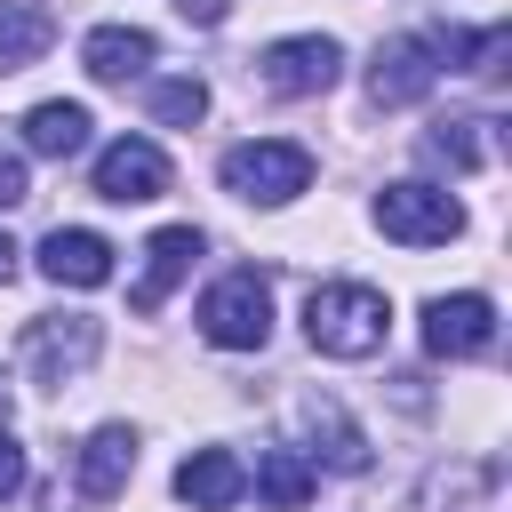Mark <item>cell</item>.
I'll return each instance as SVG.
<instances>
[{
  "mask_svg": "<svg viewBox=\"0 0 512 512\" xmlns=\"http://www.w3.org/2000/svg\"><path fill=\"white\" fill-rule=\"evenodd\" d=\"M384 328H392V304L368 280H328V288L304 296V336L328 360H376L384 352Z\"/></svg>",
  "mask_w": 512,
  "mask_h": 512,
  "instance_id": "6da1fadb",
  "label": "cell"
},
{
  "mask_svg": "<svg viewBox=\"0 0 512 512\" xmlns=\"http://www.w3.org/2000/svg\"><path fill=\"white\" fill-rule=\"evenodd\" d=\"M216 176H224V192H232V200L280 208V200H296V192L312 184V152H304V144H288V136H256V144H232Z\"/></svg>",
  "mask_w": 512,
  "mask_h": 512,
  "instance_id": "7a4b0ae2",
  "label": "cell"
},
{
  "mask_svg": "<svg viewBox=\"0 0 512 512\" xmlns=\"http://www.w3.org/2000/svg\"><path fill=\"white\" fill-rule=\"evenodd\" d=\"M376 232L400 240V248H448L464 232V208L440 184H384L376 192Z\"/></svg>",
  "mask_w": 512,
  "mask_h": 512,
  "instance_id": "3957f363",
  "label": "cell"
},
{
  "mask_svg": "<svg viewBox=\"0 0 512 512\" xmlns=\"http://www.w3.org/2000/svg\"><path fill=\"white\" fill-rule=\"evenodd\" d=\"M200 336L224 344V352H264V336H272V288L256 272H224L200 296Z\"/></svg>",
  "mask_w": 512,
  "mask_h": 512,
  "instance_id": "277c9868",
  "label": "cell"
},
{
  "mask_svg": "<svg viewBox=\"0 0 512 512\" xmlns=\"http://www.w3.org/2000/svg\"><path fill=\"white\" fill-rule=\"evenodd\" d=\"M336 72H344V48L328 32H296V40H272L256 56V80L272 96H320V88H336Z\"/></svg>",
  "mask_w": 512,
  "mask_h": 512,
  "instance_id": "5b68a950",
  "label": "cell"
},
{
  "mask_svg": "<svg viewBox=\"0 0 512 512\" xmlns=\"http://www.w3.org/2000/svg\"><path fill=\"white\" fill-rule=\"evenodd\" d=\"M168 192V152L144 144V136H120L96 152V200H120V208H144Z\"/></svg>",
  "mask_w": 512,
  "mask_h": 512,
  "instance_id": "8992f818",
  "label": "cell"
},
{
  "mask_svg": "<svg viewBox=\"0 0 512 512\" xmlns=\"http://www.w3.org/2000/svg\"><path fill=\"white\" fill-rule=\"evenodd\" d=\"M424 344H432L440 360H472V352H488V344H496V304H488L480 288H464V296H432V304H424Z\"/></svg>",
  "mask_w": 512,
  "mask_h": 512,
  "instance_id": "52a82bcc",
  "label": "cell"
},
{
  "mask_svg": "<svg viewBox=\"0 0 512 512\" xmlns=\"http://www.w3.org/2000/svg\"><path fill=\"white\" fill-rule=\"evenodd\" d=\"M96 344H104V328L80 320V312H64V320H32V336H24V368H32V384H64V376H80V368L96 360Z\"/></svg>",
  "mask_w": 512,
  "mask_h": 512,
  "instance_id": "ba28073f",
  "label": "cell"
},
{
  "mask_svg": "<svg viewBox=\"0 0 512 512\" xmlns=\"http://www.w3.org/2000/svg\"><path fill=\"white\" fill-rule=\"evenodd\" d=\"M432 80H440V48H432L424 32L384 40V48H376V64H368V96H376V104H416Z\"/></svg>",
  "mask_w": 512,
  "mask_h": 512,
  "instance_id": "9c48e42d",
  "label": "cell"
},
{
  "mask_svg": "<svg viewBox=\"0 0 512 512\" xmlns=\"http://www.w3.org/2000/svg\"><path fill=\"white\" fill-rule=\"evenodd\" d=\"M40 272L56 288H104L112 280V240L104 232H80V224H56L40 240Z\"/></svg>",
  "mask_w": 512,
  "mask_h": 512,
  "instance_id": "30bf717a",
  "label": "cell"
},
{
  "mask_svg": "<svg viewBox=\"0 0 512 512\" xmlns=\"http://www.w3.org/2000/svg\"><path fill=\"white\" fill-rule=\"evenodd\" d=\"M128 472H136V432H128V424H104V432H88V448H80V464H72V488H80L88 504H112V496L128 488Z\"/></svg>",
  "mask_w": 512,
  "mask_h": 512,
  "instance_id": "8fae6325",
  "label": "cell"
},
{
  "mask_svg": "<svg viewBox=\"0 0 512 512\" xmlns=\"http://www.w3.org/2000/svg\"><path fill=\"white\" fill-rule=\"evenodd\" d=\"M160 48H152V32H136V24H96L88 40H80V64H88V80H104V88H128V80H144V64H152Z\"/></svg>",
  "mask_w": 512,
  "mask_h": 512,
  "instance_id": "7c38bea8",
  "label": "cell"
},
{
  "mask_svg": "<svg viewBox=\"0 0 512 512\" xmlns=\"http://www.w3.org/2000/svg\"><path fill=\"white\" fill-rule=\"evenodd\" d=\"M192 256H200V232H192V224L152 232V240H144V280L128 288V304H136V312H160V304H168V288L192 272Z\"/></svg>",
  "mask_w": 512,
  "mask_h": 512,
  "instance_id": "4fadbf2b",
  "label": "cell"
},
{
  "mask_svg": "<svg viewBox=\"0 0 512 512\" xmlns=\"http://www.w3.org/2000/svg\"><path fill=\"white\" fill-rule=\"evenodd\" d=\"M176 496H184L192 512H224V504L248 496V472H240L232 448H192V456L176 464Z\"/></svg>",
  "mask_w": 512,
  "mask_h": 512,
  "instance_id": "5bb4252c",
  "label": "cell"
},
{
  "mask_svg": "<svg viewBox=\"0 0 512 512\" xmlns=\"http://www.w3.org/2000/svg\"><path fill=\"white\" fill-rule=\"evenodd\" d=\"M88 104H72V96H56V104H32L24 112V144L40 152V160H72L80 144H88Z\"/></svg>",
  "mask_w": 512,
  "mask_h": 512,
  "instance_id": "9a60e30c",
  "label": "cell"
},
{
  "mask_svg": "<svg viewBox=\"0 0 512 512\" xmlns=\"http://www.w3.org/2000/svg\"><path fill=\"white\" fill-rule=\"evenodd\" d=\"M48 40H56V16H48L40 0H0V72L40 64V56H48Z\"/></svg>",
  "mask_w": 512,
  "mask_h": 512,
  "instance_id": "2e32d148",
  "label": "cell"
},
{
  "mask_svg": "<svg viewBox=\"0 0 512 512\" xmlns=\"http://www.w3.org/2000/svg\"><path fill=\"white\" fill-rule=\"evenodd\" d=\"M312 488H320V480H312V464H304L296 448H264V456H256V496H264L272 512H304Z\"/></svg>",
  "mask_w": 512,
  "mask_h": 512,
  "instance_id": "e0dca14e",
  "label": "cell"
},
{
  "mask_svg": "<svg viewBox=\"0 0 512 512\" xmlns=\"http://www.w3.org/2000/svg\"><path fill=\"white\" fill-rule=\"evenodd\" d=\"M304 424H312V440H328L320 456H328L336 472H360V464H368V440L352 432V416H344L336 400H304Z\"/></svg>",
  "mask_w": 512,
  "mask_h": 512,
  "instance_id": "ac0fdd59",
  "label": "cell"
},
{
  "mask_svg": "<svg viewBox=\"0 0 512 512\" xmlns=\"http://www.w3.org/2000/svg\"><path fill=\"white\" fill-rule=\"evenodd\" d=\"M200 112H208V88H200V80H160V88H152V120H160V128H192Z\"/></svg>",
  "mask_w": 512,
  "mask_h": 512,
  "instance_id": "d6986e66",
  "label": "cell"
},
{
  "mask_svg": "<svg viewBox=\"0 0 512 512\" xmlns=\"http://www.w3.org/2000/svg\"><path fill=\"white\" fill-rule=\"evenodd\" d=\"M472 128H480V120H448V128H432V136H424V152H432V160H448V168H480Z\"/></svg>",
  "mask_w": 512,
  "mask_h": 512,
  "instance_id": "ffe728a7",
  "label": "cell"
},
{
  "mask_svg": "<svg viewBox=\"0 0 512 512\" xmlns=\"http://www.w3.org/2000/svg\"><path fill=\"white\" fill-rule=\"evenodd\" d=\"M32 200V176H24V152H0V208H24Z\"/></svg>",
  "mask_w": 512,
  "mask_h": 512,
  "instance_id": "44dd1931",
  "label": "cell"
},
{
  "mask_svg": "<svg viewBox=\"0 0 512 512\" xmlns=\"http://www.w3.org/2000/svg\"><path fill=\"white\" fill-rule=\"evenodd\" d=\"M16 488H24V448H16V432L0 424V504H8Z\"/></svg>",
  "mask_w": 512,
  "mask_h": 512,
  "instance_id": "7402d4cb",
  "label": "cell"
},
{
  "mask_svg": "<svg viewBox=\"0 0 512 512\" xmlns=\"http://www.w3.org/2000/svg\"><path fill=\"white\" fill-rule=\"evenodd\" d=\"M184 8V24H224V0H176Z\"/></svg>",
  "mask_w": 512,
  "mask_h": 512,
  "instance_id": "603a6c76",
  "label": "cell"
},
{
  "mask_svg": "<svg viewBox=\"0 0 512 512\" xmlns=\"http://www.w3.org/2000/svg\"><path fill=\"white\" fill-rule=\"evenodd\" d=\"M0 280H16V240L0 232Z\"/></svg>",
  "mask_w": 512,
  "mask_h": 512,
  "instance_id": "cb8c5ba5",
  "label": "cell"
}]
</instances>
